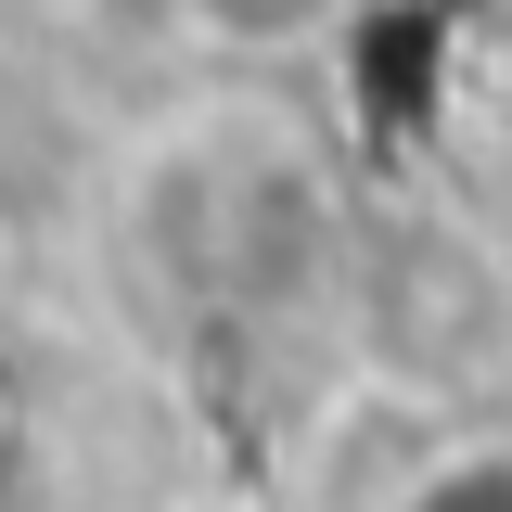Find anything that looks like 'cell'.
<instances>
[{"label":"cell","instance_id":"cell-3","mask_svg":"<svg viewBox=\"0 0 512 512\" xmlns=\"http://www.w3.org/2000/svg\"><path fill=\"white\" fill-rule=\"evenodd\" d=\"M397 512H512V461H448V474H423Z\"/></svg>","mask_w":512,"mask_h":512},{"label":"cell","instance_id":"cell-2","mask_svg":"<svg viewBox=\"0 0 512 512\" xmlns=\"http://www.w3.org/2000/svg\"><path fill=\"white\" fill-rule=\"evenodd\" d=\"M0 512H64V461L26 410H0Z\"/></svg>","mask_w":512,"mask_h":512},{"label":"cell","instance_id":"cell-1","mask_svg":"<svg viewBox=\"0 0 512 512\" xmlns=\"http://www.w3.org/2000/svg\"><path fill=\"white\" fill-rule=\"evenodd\" d=\"M346 13L359 0H167V26H180L205 64H308V52H333L346 39Z\"/></svg>","mask_w":512,"mask_h":512}]
</instances>
